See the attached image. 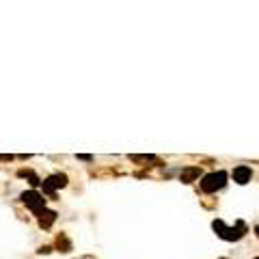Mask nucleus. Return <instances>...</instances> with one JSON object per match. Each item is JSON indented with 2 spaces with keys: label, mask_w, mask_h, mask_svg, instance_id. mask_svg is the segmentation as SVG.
Instances as JSON below:
<instances>
[{
  "label": "nucleus",
  "mask_w": 259,
  "mask_h": 259,
  "mask_svg": "<svg viewBox=\"0 0 259 259\" xmlns=\"http://www.w3.org/2000/svg\"><path fill=\"white\" fill-rule=\"evenodd\" d=\"M212 227H214V231L216 233H218L220 237H223V240H229V242H235V240H240V237H244V233H246V225L242 223H237L235 227H227L223 220H214L212 223Z\"/></svg>",
  "instance_id": "f257e3e1"
},
{
  "label": "nucleus",
  "mask_w": 259,
  "mask_h": 259,
  "mask_svg": "<svg viewBox=\"0 0 259 259\" xmlns=\"http://www.w3.org/2000/svg\"><path fill=\"white\" fill-rule=\"evenodd\" d=\"M227 183V173L225 171H216V173H209L201 180V190L203 192H216L220 188H225Z\"/></svg>",
  "instance_id": "f03ea898"
},
{
  "label": "nucleus",
  "mask_w": 259,
  "mask_h": 259,
  "mask_svg": "<svg viewBox=\"0 0 259 259\" xmlns=\"http://www.w3.org/2000/svg\"><path fill=\"white\" fill-rule=\"evenodd\" d=\"M22 203L26 205V207L30 209V212H35V214H39L46 209V199H43V194H39L37 190H26V192H22Z\"/></svg>",
  "instance_id": "7ed1b4c3"
},
{
  "label": "nucleus",
  "mask_w": 259,
  "mask_h": 259,
  "mask_svg": "<svg viewBox=\"0 0 259 259\" xmlns=\"http://www.w3.org/2000/svg\"><path fill=\"white\" fill-rule=\"evenodd\" d=\"M41 186H43V192L54 197V192H56L58 188L67 186V175H63V173H54V175H50L48 180L41 181Z\"/></svg>",
  "instance_id": "20e7f679"
},
{
  "label": "nucleus",
  "mask_w": 259,
  "mask_h": 259,
  "mask_svg": "<svg viewBox=\"0 0 259 259\" xmlns=\"http://www.w3.org/2000/svg\"><path fill=\"white\" fill-rule=\"evenodd\" d=\"M251 177H253L251 166H235V169H233V180L237 183H248V181H251Z\"/></svg>",
  "instance_id": "39448f33"
},
{
  "label": "nucleus",
  "mask_w": 259,
  "mask_h": 259,
  "mask_svg": "<svg viewBox=\"0 0 259 259\" xmlns=\"http://www.w3.org/2000/svg\"><path fill=\"white\" fill-rule=\"evenodd\" d=\"M37 216H39V225L43 229H48V227L56 220V212H52V209H43V212H39Z\"/></svg>",
  "instance_id": "423d86ee"
},
{
  "label": "nucleus",
  "mask_w": 259,
  "mask_h": 259,
  "mask_svg": "<svg viewBox=\"0 0 259 259\" xmlns=\"http://www.w3.org/2000/svg\"><path fill=\"white\" fill-rule=\"evenodd\" d=\"M18 175H20V177H26V180H28V181L32 183V186H39V183H41V180H39V177H37L32 171H26V169H22V171H18Z\"/></svg>",
  "instance_id": "0eeeda50"
},
{
  "label": "nucleus",
  "mask_w": 259,
  "mask_h": 259,
  "mask_svg": "<svg viewBox=\"0 0 259 259\" xmlns=\"http://www.w3.org/2000/svg\"><path fill=\"white\" fill-rule=\"evenodd\" d=\"M194 177H199V169L194 166V169H186V171H181V181H192Z\"/></svg>",
  "instance_id": "6e6552de"
},
{
  "label": "nucleus",
  "mask_w": 259,
  "mask_h": 259,
  "mask_svg": "<svg viewBox=\"0 0 259 259\" xmlns=\"http://www.w3.org/2000/svg\"><path fill=\"white\" fill-rule=\"evenodd\" d=\"M130 160L134 162H147V160H155L154 155H130Z\"/></svg>",
  "instance_id": "1a4fd4ad"
},
{
  "label": "nucleus",
  "mask_w": 259,
  "mask_h": 259,
  "mask_svg": "<svg viewBox=\"0 0 259 259\" xmlns=\"http://www.w3.org/2000/svg\"><path fill=\"white\" fill-rule=\"evenodd\" d=\"M11 160H13V155H7V154H0V162H11Z\"/></svg>",
  "instance_id": "9d476101"
},
{
  "label": "nucleus",
  "mask_w": 259,
  "mask_h": 259,
  "mask_svg": "<svg viewBox=\"0 0 259 259\" xmlns=\"http://www.w3.org/2000/svg\"><path fill=\"white\" fill-rule=\"evenodd\" d=\"M78 158H80V160H84V162H91V160H93V155H89V154H80Z\"/></svg>",
  "instance_id": "9b49d317"
},
{
  "label": "nucleus",
  "mask_w": 259,
  "mask_h": 259,
  "mask_svg": "<svg viewBox=\"0 0 259 259\" xmlns=\"http://www.w3.org/2000/svg\"><path fill=\"white\" fill-rule=\"evenodd\" d=\"M50 251H52L50 246H41V248H39V253H50Z\"/></svg>",
  "instance_id": "f8f14e48"
},
{
  "label": "nucleus",
  "mask_w": 259,
  "mask_h": 259,
  "mask_svg": "<svg viewBox=\"0 0 259 259\" xmlns=\"http://www.w3.org/2000/svg\"><path fill=\"white\" fill-rule=\"evenodd\" d=\"M255 233H257V235H259V227H257V229H255Z\"/></svg>",
  "instance_id": "ddd939ff"
},
{
  "label": "nucleus",
  "mask_w": 259,
  "mask_h": 259,
  "mask_svg": "<svg viewBox=\"0 0 259 259\" xmlns=\"http://www.w3.org/2000/svg\"><path fill=\"white\" fill-rule=\"evenodd\" d=\"M255 259H259V257H255Z\"/></svg>",
  "instance_id": "4468645a"
}]
</instances>
